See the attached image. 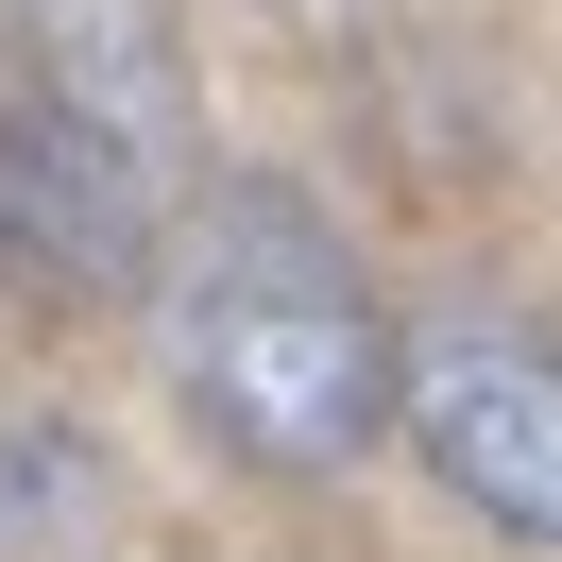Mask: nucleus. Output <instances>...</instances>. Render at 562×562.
<instances>
[{"mask_svg":"<svg viewBox=\"0 0 562 562\" xmlns=\"http://www.w3.org/2000/svg\"><path fill=\"white\" fill-rule=\"evenodd\" d=\"M154 256H171V171L18 86V103H0V273L35 290V307H103Z\"/></svg>","mask_w":562,"mask_h":562,"instance_id":"3","label":"nucleus"},{"mask_svg":"<svg viewBox=\"0 0 562 562\" xmlns=\"http://www.w3.org/2000/svg\"><path fill=\"white\" fill-rule=\"evenodd\" d=\"M154 341H171V392L205 443L273 460V477H341L392 409V324L358 290V256L324 239L290 188H222L171 239V290H154Z\"/></svg>","mask_w":562,"mask_h":562,"instance_id":"1","label":"nucleus"},{"mask_svg":"<svg viewBox=\"0 0 562 562\" xmlns=\"http://www.w3.org/2000/svg\"><path fill=\"white\" fill-rule=\"evenodd\" d=\"M392 409H409L426 477L460 494L477 528H512V546H562V341L546 324H426V341H392Z\"/></svg>","mask_w":562,"mask_h":562,"instance_id":"2","label":"nucleus"},{"mask_svg":"<svg viewBox=\"0 0 562 562\" xmlns=\"http://www.w3.org/2000/svg\"><path fill=\"white\" fill-rule=\"evenodd\" d=\"M0 18H18V86H35V103L103 120L154 171L188 154V86H171V18H154V0H0Z\"/></svg>","mask_w":562,"mask_h":562,"instance_id":"4","label":"nucleus"}]
</instances>
